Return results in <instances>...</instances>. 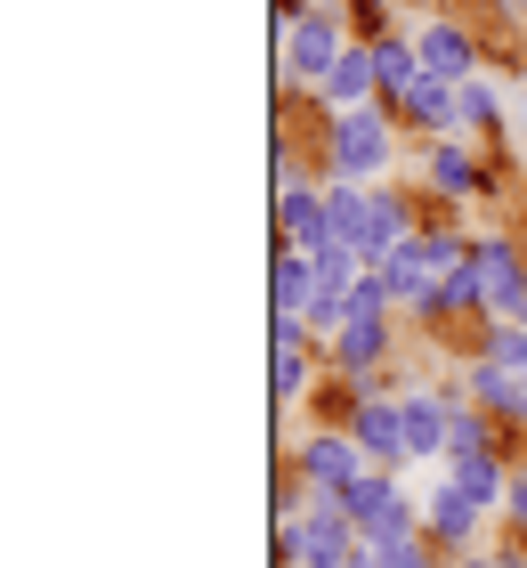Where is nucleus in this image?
<instances>
[{
	"label": "nucleus",
	"instance_id": "nucleus-3",
	"mask_svg": "<svg viewBox=\"0 0 527 568\" xmlns=\"http://www.w3.org/2000/svg\"><path fill=\"white\" fill-rule=\"evenodd\" d=\"M308 471L325 487H341V479H357V463H349V447H333V438H325V447H308Z\"/></svg>",
	"mask_w": 527,
	"mask_h": 568
},
{
	"label": "nucleus",
	"instance_id": "nucleus-2",
	"mask_svg": "<svg viewBox=\"0 0 527 568\" xmlns=\"http://www.w3.org/2000/svg\"><path fill=\"white\" fill-rule=\"evenodd\" d=\"M374 73H382L374 58H341V65H333V98H341V106H349V98H365V90H374Z\"/></svg>",
	"mask_w": 527,
	"mask_h": 568
},
{
	"label": "nucleus",
	"instance_id": "nucleus-4",
	"mask_svg": "<svg viewBox=\"0 0 527 568\" xmlns=\"http://www.w3.org/2000/svg\"><path fill=\"white\" fill-rule=\"evenodd\" d=\"M325 58H333V33H325V24H301V41H293V65H301V73H316Z\"/></svg>",
	"mask_w": 527,
	"mask_h": 568
},
{
	"label": "nucleus",
	"instance_id": "nucleus-1",
	"mask_svg": "<svg viewBox=\"0 0 527 568\" xmlns=\"http://www.w3.org/2000/svg\"><path fill=\"white\" fill-rule=\"evenodd\" d=\"M374 163H382V122L357 114L349 131H341V171H374Z\"/></svg>",
	"mask_w": 527,
	"mask_h": 568
},
{
	"label": "nucleus",
	"instance_id": "nucleus-6",
	"mask_svg": "<svg viewBox=\"0 0 527 568\" xmlns=\"http://www.w3.org/2000/svg\"><path fill=\"white\" fill-rule=\"evenodd\" d=\"M276 301H284V308H301V301H308V268H301V261H284V268H276Z\"/></svg>",
	"mask_w": 527,
	"mask_h": 568
},
{
	"label": "nucleus",
	"instance_id": "nucleus-7",
	"mask_svg": "<svg viewBox=\"0 0 527 568\" xmlns=\"http://www.w3.org/2000/svg\"><path fill=\"white\" fill-rule=\"evenodd\" d=\"M422 49H430V65H463V41H455V33H430Z\"/></svg>",
	"mask_w": 527,
	"mask_h": 568
},
{
	"label": "nucleus",
	"instance_id": "nucleus-5",
	"mask_svg": "<svg viewBox=\"0 0 527 568\" xmlns=\"http://www.w3.org/2000/svg\"><path fill=\"white\" fill-rule=\"evenodd\" d=\"M406 447H414V455L438 447V415H430V406H406Z\"/></svg>",
	"mask_w": 527,
	"mask_h": 568
}]
</instances>
